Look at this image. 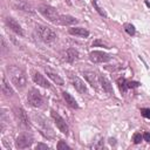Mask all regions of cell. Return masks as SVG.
<instances>
[{"mask_svg":"<svg viewBox=\"0 0 150 150\" xmlns=\"http://www.w3.org/2000/svg\"><path fill=\"white\" fill-rule=\"evenodd\" d=\"M124 30L129 34V35H135V33H136V29H135V27H134V25H131V23H124Z\"/></svg>","mask_w":150,"mask_h":150,"instance_id":"24","label":"cell"},{"mask_svg":"<svg viewBox=\"0 0 150 150\" xmlns=\"http://www.w3.org/2000/svg\"><path fill=\"white\" fill-rule=\"evenodd\" d=\"M77 23V19L71 16V15H67V14H61L60 16V21L59 25H63V26H73Z\"/></svg>","mask_w":150,"mask_h":150,"instance_id":"19","label":"cell"},{"mask_svg":"<svg viewBox=\"0 0 150 150\" xmlns=\"http://www.w3.org/2000/svg\"><path fill=\"white\" fill-rule=\"evenodd\" d=\"M36 34L39 36L40 40H42L43 42H53L54 40H56V33L47 27V26H43V25H38L36 26Z\"/></svg>","mask_w":150,"mask_h":150,"instance_id":"4","label":"cell"},{"mask_svg":"<svg viewBox=\"0 0 150 150\" xmlns=\"http://www.w3.org/2000/svg\"><path fill=\"white\" fill-rule=\"evenodd\" d=\"M117 84H118V88H120V90H121V93H125L129 88H128V81L125 80V79H118L117 80Z\"/></svg>","mask_w":150,"mask_h":150,"instance_id":"23","label":"cell"},{"mask_svg":"<svg viewBox=\"0 0 150 150\" xmlns=\"http://www.w3.org/2000/svg\"><path fill=\"white\" fill-rule=\"evenodd\" d=\"M97 46L104 47V48H109V46H108L105 42H103L102 40H100V39H97V40H95V41L93 42V47H97Z\"/></svg>","mask_w":150,"mask_h":150,"instance_id":"25","label":"cell"},{"mask_svg":"<svg viewBox=\"0 0 150 150\" xmlns=\"http://www.w3.org/2000/svg\"><path fill=\"white\" fill-rule=\"evenodd\" d=\"M62 97H63V100H64V102H66V104H67L68 107H70V108H73V109H77V108H79V104H77L76 100H75L69 93L62 91Z\"/></svg>","mask_w":150,"mask_h":150,"instance_id":"20","label":"cell"},{"mask_svg":"<svg viewBox=\"0 0 150 150\" xmlns=\"http://www.w3.org/2000/svg\"><path fill=\"white\" fill-rule=\"evenodd\" d=\"M63 59L67 62H70L71 63V62H74V61H76V60L80 59V53L76 49H74V48H68L63 53Z\"/></svg>","mask_w":150,"mask_h":150,"instance_id":"15","label":"cell"},{"mask_svg":"<svg viewBox=\"0 0 150 150\" xmlns=\"http://www.w3.org/2000/svg\"><path fill=\"white\" fill-rule=\"evenodd\" d=\"M89 59L91 62L94 63H103V62H108L111 60V56L102 50H93L89 54Z\"/></svg>","mask_w":150,"mask_h":150,"instance_id":"8","label":"cell"},{"mask_svg":"<svg viewBox=\"0 0 150 150\" xmlns=\"http://www.w3.org/2000/svg\"><path fill=\"white\" fill-rule=\"evenodd\" d=\"M33 120H34L36 127L40 129V131H41V134H42L43 136H46L47 138H53V136H54L53 129L50 128L48 121H47L42 115L34 112V114H33Z\"/></svg>","mask_w":150,"mask_h":150,"instance_id":"2","label":"cell"},{"mask_svg":"<svg viewBox=\"0 0 150 150\" xmlns=\"http://www.w3.org/2000/svg\"><path fill=\"white\" fill-rule=\"evenodd\" d=\"M1 90H2V94H5V96H13L14 95V90L9 86V82L6 80L5 75H2V77H1Z\"/></svg>","mask_w":150,"mask_h":150,"instance_id":"18","label":"cell"},{"mask_svg":"<svg viewBox=\"0 0 150 150\" xmlns=\"http://www.w3.org/2000/svg\"><path fill=\"white\" fill-rule=\"evenodd\" d=\"M98 80H100V84H101L102 89H103L107 94L112 95V94H114V89H112V84L110 83V81H109L105 76H103V75H101V76L98 77Z\"/></svg>","mask_w":150,"mask_h":150,"instance_id":"16","label":"cell"},{"mask_svg":"<svg viewBox=\"0 0 150 150\" xmlns=\"http://www.w3.org/2000/svg\"><path fill=\"white\" fill-rule=\"evenodd\" d=\"M13 111H14V116H15L18 123H19L21 127H23V128H29L30 123H29V118H28L27 112H26L22 108H19V107L14 108Z\"/></svg>","mask_w":150,"mask_h":150,"instance_id":"7","label":"cell"},{"mask_svg":"<svg viewBox=\"0 0 150 150\" xmlns=\"http://www.w3.org/2000/svg\"><path fill=\"white\" fill-rule=\"evenodd\" d=\"M143 139V136L139 134V132H136L135 135H134V137H132V141H134V143L135 144H138V143H141V141Z\"/></svg>","mask_w":150,"mask_h":150,"instance_id":"27","label":"cell"},{"mask_svg":"<svg viewBox=\"0 0 150 150\" xmlns=\"http://www.w3.org/2000/svg\"><path fill=\"white\" fill-rule=\"evenodd\" d=\"M13 7L16 8V9H20V11H25V12H29V13H33V8L25 1H18V2H13Z\"/></svg>","mask_w":150,"mask_h":150,"instance_id":"21","label":"cell"},{"mask_svg":"<svg viewBox=\"0 0 150 150\" xmlns=\"http://www.w3.org/2000/svg\"><path fill=\"white\" fill-rule=\"evenodd\" d=\"M35 149H36V150H40V149H45V150H48V149H49V146H48L47 144H42V143H39V144H36V145H35Z\"/></svg>","mask_w":150,"mask_h":150,"instance_id":"30","label":"cell"},{"mask_svg":"<svg viewBox=\"0 0 150 150\" xmlns=\"http://www.w3.org/2000/svg\"><path fill=\"white\" fill-rule=\"evenodd\" d=\"M71 82H73V86L74 88L80 93V94H88V89H87V86L86 83L77 76H73L71 77Z\"/></svg>","mask_w":150,"mask_h":150,"instance_id":"14","label":"cell"},{"mask_svg":"<svg viewBox=\"0 0 150 150\" xmlns=\"http://www.w3.org/2000/svg\"><path fill=\"white\" fill-rule=\"evenodd\" d=\"M139 86V83L138 82H136V81H128V88L130 89V88H137Z\"/></svg>","mask_w":150,"mask_h":150,"instance_id":"29","label":"cell"},{"mask_svg":"<svg viewBox=\"0 0 150 150\" xmlns=\"http://www.w3.org/2000/svg\"><path fill=\"white\" fill-rule=\"evenodd\" d=\"M57 150H70V146L68 145V144H66L63 141H59V143H57Z\"/></svg>","mask_w":150,"mask_h":150,"instance_id":"26","label":"cell"},{"mask_svg":"<svg viewBox=\"0 0 150 150\" xmlns=\"http://www.w3.org/2000/svg\"><path fill=\"white\" fill-rule=\"evenodd\" d=\"M141 114H142L144 117L150 118V109H148V108H142V109H141Z\"/></svg>","mask_w":150,"mask_h":150,"instance_id":"28","label":"cell"},{"mask_svg":"<svg viewBox=\"0 0 150 150\" xmlns=\"http://www.w3.org/2000/svg\"><path fill=\"white\" fill-rule=\"evenodd\" d=\"M68 32H69V34L79 36V38H88L89 36V30H87L86 28H82V27H71L68 29Z\"/></svg>","mask_w":150,"mask_h":150,"instance_id":"17","label":"cell"},{"mask_svg":"<svg viewBox=\"0 0 150 150\" xmlns=\"http://www.w3.org/2000/svg\"><path fill=\"white\" fill-rule=\"evenodd\" d=\"M27 101H28V103H29L32 107L40 108V107L42 105V103H43V97L41 96V94H40L36 89L32 88V89L28 91V94H27Z\"/></svg>","mask_w":150,"mask_h":150,"instance_id":"5","label":"cell"},{"mask_svg":"<svg viewBox=\"0 0 150 150\" xmlns=\"http://www.w3.org/2000/svg\"><path fill=\"white\" fill-rule=\"evenodd\" d=\"M7 74L9 80L12 81V83L19 89H23L27 84V76L23 69H21L20 67L16 66H8L7 67Z\"/></svg>","mask_w":150,"mask_h":150,"instance_id":"1","label":"cell"},{"mask_svg":"<svg viewBox=\"0 0 150 150\" xmlns=\"http://www.w3.org/2000/svg\"><path fill=\"white\" fill-rule=\"evenodd\" d=\"M33 143V136L28 132H22L16 137L15 141V145L18 149H26L29 148Z\"/></svg>","mask_w":150,"mask_h":150,"instance_id":"6","label":"cell"},{"mask_svg":"<svg viewBox=\"0 0 150 150\" xmlns=\"http://www.w3.org/2000/svg\"><path fill=\"white\" fill-rule=\"evenodd\" d=\"M45 71H46L47 76H48L54 83H56V84H59V86H63V84H64L63 79H62L55 70H53L52 68H49V67H45Z\"/></svg>","mask_w":150,"mask_h":150,"instance_id":"11","label":"cell"},{"mask_svg":"<svg viewBox=\"0 0 150 150\" xmlns=\"http://www.w3.org/2000/svg\"><path fill=\"white\" fill-rule=\"evenodd\" d=\"M66 1L68 2V5H70V1H69V0H66Z\"/></svg>","mask_w":150,"mask_h":150,"instance_id":"33","label":"cell"},{"mask_svg":"<svg viewBox=\"0 0 150 150\" xmlns=\"http://www.w3.org/2000/svg\"><path fill=\"white\" fill-rule=\"evenodd\" d=\"M91 4H93V6H94V9H96V12H97L101 16H103V18H107V16H108V14H107V12L103 9V7L100 6L98 0H91Z\"/></svg>","mask_w":150,"mask_h":150,"instance_id":"22","label":"cell"},{"mask_svg":"<svg viewBox=\"0 0 150 150\" xmlns=\"http://www.w3.org/2000/svg\"><path fill=\"white\" fill-rule=\"evenodd\" d=\"M32 79H33V81H34L38 86H41V87H43V88H50L49 82L47 81V79H46L41 73L34 71L33 75H32Z\"/></svg>","mask_w":150,"mask_h":150,"instance_id":"13","label":"cell"},{"mask_svg":"<svg viewBox=\"0 0 150 150\" xmlns=\"http://www.w3.org/2000/svg\"><path fill=\"white\" fill-rule=\"evenodd\" d=\"M38 11H39V13L42 14L48 21H50V22H53V23H55V25H59L61 14H59V12H57L54 7H52V6H49V5H40V6L38 7Z\"/></svg>","mask_w":150,"mask_h":150,"instance_id":"3","label":"cell"},{"mask_svg":"<svg viewBox=\"0 0 150 150\" xmlns=\"http://www.w3.org/2000/svg\"><path fill=\"white\" fill-rule=\"evenodd\" d=\"M50 115H52V118L54 120V123L56 124V127L59 128V130L62 132V134H66V135H68V131H69V129H68V125H67V123H66V121L55 111V110H52L50 111Z\"/></svg>","mask_w":150,"mask_h":150,"instance_id":"9","label":"cell"},{"mask_svg":"<svg viewBox=\"0 0 150 150\" xmlns=\"http://www.w3.org/2000/svg\"><path fill=\"white\" fill-rule=\"evenodd\" d=\"M143 138H144V141L150 142V134H149V132H144V134H143Z\"/></svg>","mask_w":150,"mask_h":150,"instance_id":"31","label":"cell"},{"mask_svg":"<svg viewBox=\"0 0 150 150\" xmlns=\"http://www.w3.org/2000/svg\"><path fill=\"white\" fill-rule=\"evenodd\" d=\"M83 76H84V79L87 80V82H88L94 89H97V88H98L100 80H98L96 73H94V71H83Z\"/></svg>","mask_w":150,"mask_h":150,"instance_id":"12","label":"cell"},{"mask_svg":"<svg viewBox=\"0 0 150 150\" xmlns=\"http://www.w3.org/2000/svg\"><path fill=\"white\" fill-rule=\"evenodd\" d=\"M5 22H6V26H7L11 30H13L15 34H18V35H20V36H23V35H25L22 27L20 26V23H19L14 18L7 16V18L5 19Z\"/></svg>","mask_w":150,"mask_h":150,"instance_id":"10","label":"cell"},{"mask_svg":"<svg viewBox=\"0 0 150 150\" xmlns=\"http://www.w3.org/2000/svg\"><path fill=\"white\" fill-rule=\"evenodd\" d=\"M109 142H110V144H115V143H116L114 138H110V139H109Z\"/></svg>","mask_w":150,"mask_h":150,"instance_id":"32","label":"cell"}]
</instances>
